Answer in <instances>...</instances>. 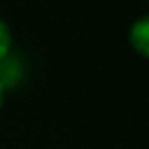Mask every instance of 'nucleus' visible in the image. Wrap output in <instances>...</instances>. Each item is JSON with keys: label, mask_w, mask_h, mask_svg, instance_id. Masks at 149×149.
Here are the masks:
<instances>
[{"label": "nucleus", "mask_w": 149, "mask_h": 149, "mask_svg": "<svg viewBox=\"0 0 149 149\" xmlns=\"http://www.w3.org/2000/svg\"><path fill=\"white\" fill-rule=\"evenodd\" d=\"M12 51V33H9V26L0 19V61H5Z\"/></svg>", "instance_id": "obj_2"}, {"label": "nucleus", "mask_w": 149, "mask_h": 149, "mask_svg": "<svg viewBox=\"0 0 149 149\" xmlns=\"http://www.w3.org/2000/svg\"><path fill=\"white\" fill-rule=\"evenodd\" d=\"M2 95H5V86L0 84V107H2Z\"/></svg>", "instance_id": "obj_3"}, {"label": "nucleus", "mask_w": 149, "mask_h": 149, "mask_svg": "<svg viewBox=\"0 0 149 149\" xmlns=\"http://www.w3.org/2000/svg\"><path fill=\"white\" fill-rule=\"evenodd\" d=\"M130 44H133V49L137 54L149 58V14L137 19L130 26Z\"/></svg>", "instance_id": "obj_1"}]
</instances>
